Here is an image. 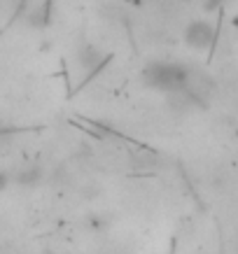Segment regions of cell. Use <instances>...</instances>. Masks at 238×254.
<instances>
[{"instance_id":"6da1fadb","label":"cell","mask_w":238,"mask_h":254,"mask_svg":"<svg viewBox=\"0 0 238 254\" xmlns=\"http://www.w3.org/2000/svg\"><path fill=\"white\" fill-rule=\"evenodd\" d=\"M187 65L175 61H152L143 70V82L145 86L161 93H180L184 86Z\"/></svg>"},{"instance_id":"7a4b0ae2","label":"cell","mask_w":238,"mask_h":254,"mask_svg":"<svg viewBox=\"0 0 238 254\" xmlns=\"http://www.w3.org/2000/svg\"><path fill=\"white\" fill-rule=\"evenodd\" d=\"M187 100H192L196 105L208 103L210 96L215 93V79L208 75L206 70L196 68V65H187V75H184V86L180 91Z\"/></svg>"},{"instance_id":"3957f363","label":"cell","mask_w":238,"mask_h":254,"mask_svg":"<svg viewBox=\"0 0 238 254\" xmlns=\"http://www.w3.org/2000/svg\"><path fill=\"white\" fill-rule=\"evenodd\" d=\"M217 38V26L210 19H194L184 26L182 31V40L184 45L194 49V52H206L213 47Z\"/></svg>"},{"instance_id":"277c9868","label":"cell","mask_w":238,"mask_h":254,"mask_svg":"<svg viewBox=\"0 0 238 254\" xmlns=\"http://www.w3.org/2000/svg\"><path fill=\"white\" fill-rule=\"evenodd\" d=\"M105 61H108V54H105L103 49H98V47H93V45L79 47V52H77V65L82 68L84 77L96 75V72L105 65Z\"/></svg>"},{"instance_id":"5b68a950","label":"cell","mask_w":238,"mask_h":254,"mask_svg":"<svg viewBox=\"0 0 238 254\" xmlns=\"http://www.w3.org/2000/svg\"><path fill=\"white\" fill-rule=\"evenodd\" d=\"M12 180H14V177L9 175L7 170H0V191H5V189L9 187V182H12Z\"/></svg>"},{"instance_id":"8992f818","label":"cell","mask_w":238,"mask_h":254,"mask_svg":"<svg viewBox=\"0 0 238 254\" xmlns=\"http://www.w3.org/2000/svg\"><path fill=\"white\" fill-rule=\"evenodd\" d=\"M227 0H206V5H208V9H213V7H217V5H224Z\"/></svg>"}]
</instances>
